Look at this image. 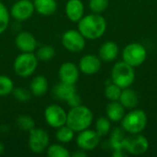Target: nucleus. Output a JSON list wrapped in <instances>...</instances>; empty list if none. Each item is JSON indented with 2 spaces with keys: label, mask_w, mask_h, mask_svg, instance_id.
Wrapping results in <instances>:
<instances>
[{
  "label": "nucleus",
  "mask_w": 157,
  "mask_h": 157,
  "mask_svg": "<svg viewBox=\"0 0 157 157\" xmlns=\"http://www.w3.org/2000/svg\"><path fill=\"white\" fill-rule=\"evenodd\" d=\"M55 138L59 143L65 144H68L74 140L75 132L69 126H67L65 124V125L57 129L56 133H55Z\"/></svg>",
  "instance_id": "nucleus-23"
},
{
  "label": "nucleus",
  "mask_w": 157,
  "mask_h": 157,
  "mask_svg": "<svg viewBox=\"0 0 157 157\" xmlns=\"http://www.w3.org/2000/svg\"><path fill=\"white\" fill-rule=\"evenodd\" d=\"M9 20L10 13L7 10L6 6L0 1V34L4 33L6 30L9 25Z\"/></svg>",
  "instance_id": "nucleus-31"
},
{
  "label": "nucleus",
  "mask_w": 157,
  "mask_h": 157,
  "mask_svg": "<svg viewBox=\"0 0 157 157\" xmlns=\"http://www.w3.org/2000/svg\"><path fill=\"white\" fill-rule=\"evenodd\" d=\"M85 13V6L81 0H68L65 5V14L72 22H78Z\"/></svg>",
  "instance_id": "nucleus-16"
},
{
  "label": "nucleus",
  "mask_w": 157,
  "mask_h": 157,
  "mask_svg": "<svg viewBox=\"0 0 157 157\" xmlns=\"http://www.w3.org/2000/svg\"><path fill=\"white\" fill-rule=\"evenodd\" d=\"M15 44L21 52H33L38 45L36 38L29 31H20L17 34Z\"/></svg>",
  "instance_id": "nucleus-14"
},
{
  "label": "nucleus",
  "mask_w": 157,
  "mask_h": 157,
  "mask_svg": "<svg viewBox=\"0 0 157 157\" xmlns=\"http://www.w3.org/2000/svg\"><path fill=\"white\" fill-rule=\"evenodd\" d=\"M119 54V46L114 41L104 42L98 51V55L101 61L109 63L114 61Z\"/></svg>",
  "instance_id": "nucleus-17"
},
{
  "label": "nucleus",
  "mask_w": 157,
  "mask_h": 157,
  "mask_svg": "<svg viewBox=\"0 0 157 157\" xmlns=\"http://www.w3.org/2000/svg\"><path fill=\"white\" fill-rule=\"evenodd\" d=\"M121 91L122 88H121L116 84L111 83L108 85L105 88V97L110 101H118L121 97Z\"/></svg>",
  "instance_id": "nucleus-29"
},
{
  "label": "nucleus",
  "mask_w": 157,
  "mask_h": 157,
  "mask_svg": "<svg viewBox=\"0 0 157 157\" xmlns=\"http://www.w3.org/2000/svg\"><path fill=\"white\" fill-rule=\"evenodd\" d=\"M76 92V88L75 85H69L63 82L58 83L54 88H53V95L54 97L62 101H65L74 94Z\"/></svg>",
  "instance_id": "nucleus-21"
},
{
  "label": "nucleus",
  "mask_w": 157,
  "mask_h": 157,
  "mask_svg": "<svg viewBox=\"0 0 157 157\" xmlns=\"http://www.w3.org/2000/svg\"><path fill=\"white\" fill-rule=\"evenodd\" d=\"M123 149L133 155H141L145 154L149 149V141L140 133L132 134V136L125 138Z\"/></svg>",
  "instance_id": "nucleus-10"
},
{
  "label": "nucleus",
  "mask_w": 157,
  "mask_h": 157,
  "mask_svg": "<svg viewBox=\"0 0 157 157\" xmlns=\"http://www.w3.org/2000/svg\"><path fill=\"white\" fill-rule=\"evenodd\" d=\"M147 116L142 109H134L124 115L121 120L122 129L130 134L141 133L146 127Z\"/></svg>",
  "instance_id": "nucleus-5"
},
{
  "label": "nucleus",
  "mask_w": 157,
  "mask_h": 157,
  "mask_svg": "<svg viewBox=\"0 0 157 157\" xmlns=\"http://www.w3.org/2000/svg\"><path fill=\"white\" fill-rule=\"evenodd\" d=\"M80 70L76 64L71 62L63 63L59 68V78L60 81L69 85H75L79 79Z\"/></svg>",
  "instance_id": "nucleus-13"
},
{
  "label": "nucleus",
  "mask_w": 157,
  "mask_h": 157,
  "mask_svg": "<svg viewBox=\"0 0 157 157\" xmlns=\"http://www.w3.org/2000/svg\"><path fill=\"white\" fill-rule=\"evenodd\" d=\"M100 136L96 131L90 130L89 128L79 132L76 137V144L79 149H82L86 152L92 151L98 147L100 142Z\"/></svg>",
  "instance_id": "nucleus-12"
},
{
  "label": "nucleus",
  "mask_w": 157,
  "mask_h": 157,
  "mask_svg": "<svg viewBox=\"0 0 157 157\" xmlns=\"http://www.w3.org/2000/svg\"><path fill=\"white\" fill-rule=\"evenodd\" d=\"M4 150H5L4 144H2V142H0V155H2L4 153Z\"/></svg>",
  "instance_id": "nucleus-37"
},
{
  "label": "nucleus",
  "mask_w": 157,
  "mask_h": 157,
  "mask_svg": "<svg viewBox=\"0 0 157 157\" xmlns=\"http://www.w3.org/2000/svg\"><path fill=\"white\" fill-rule=\"evenodd\" d=\"M77 23L78 30L87 40H97L102 37L107 29L106 19L97 13L84 16Z\"/></svg>",
  "instance_id": "nucleus-1"
},
{
  "label": "nucleus",
  "mask_w": 157,
  "mask_h": 157,
  "mask_svg": "<svg viewBox=\"0 0 157 157\" xmlns=\"http://www.w3.org/2000/svg\"><path fill=\"white\" fill-rule=\"evenodd\" d=\"M35 11L33 2L30 0H17L10 8V16L17 21H26L31 17Z\"/></svg>",
  "instance_id": "nucleus-11"
},
{
  "label": "nucleus",
  "mask_w": 157,
  "mask_h": 157,
  "mask_svg": "<svg viewBox=\"0 0 157 157\" xmlns=\"http://www.w3.org/2000/svg\"><path fill=\"white\" fill-rule=\"evenodd\" d=\"M36 56L40 61L48 62L55 56V50L52 45H42L37 50Z\"/></svg>",
  "instance_id": "nucleus-25"
},
{
  "label": "nucleus",
  "mask_w": 157,
  "mask_h": 157,
  "mask_svg": "<svg viewBox=\"0 0 157 157\" xmlns=\"http://www.w3.org/2000/svg\"><path fill=\"white\" fill-rule=\"evenodd\" d=\"M124 134L123 132L120 130V129H115L110 136V145L113 148V150H118V149H123V144H124V141H125Z\"/></svg>",
  "instance_id": "nucleus-26"
},
{
  "label": "nucleus",
  "mask_w": 157,
  "mask_h": 157,
  "mask_svg": "<svg viewBox=\"0 0 157 157\" xmlns=\"http://www.w3.org/2000/svg\"><path fill=\"white\" fill-rule=\"evenodd\" d=\"M119 101L126 109H134L138 104V96L134 90L127 87L122 89Z\"/></svg>",
  "instance_id": "nucleus-22"
},
{
  "label": "nucleus",
  "mask_w": 157,
  "mask_h": 157,
  "mask_svg": "<svg viewBox=\"0 0 157 157\" xmlns=\"http://www.w3.org/2000/svg\"><path fill=\"white\" fill-rule=\"evenodd\" d=\"M38 58L33 52H21L18 54L13 63V69L16 75L27 78L34 74L38 66Z\"/></svg>",
  "instance_id": "nucleus-4"
},
{
  "label": "nucleus",
  "mask_w": 157,
  "mask_h": 157,
  "mask_svg": "<svg viewBox=\"0 0 157 157\" xmlns=\"http://www.w3.org/2000/svg\"><path fill=\"white\" fill-rule=\"evenodd\" d=\"M17 127L24 132H30L32 129L36 127L34 120L28 115L19 116L17 120Z\"/></svg>",
  "instance_id": "nucleus-30"
},
{
  "label": "nucleus",
  "mask_w": 157,
  "mask_h": 157,
  "mask_svg": "<svg viewBox=\"0 0 157 157\" xmlns=\"http://www.w3.org/2000/svg\"><path fill=\"white\" fill-rule=\"evenodd\" d=\"M81 97L77 94V92L74 93L67 100H66V103L69 105L70 108H75V107H77L79 105H81Z\"/></svg>",
  "instance_id": "nucleus-34"
},
{
  "label": "nucleus",
  "mask_w": 157,
  "mask_h": 157,
  "mask_svg": "<svg viewBox=\"0 0 157 157\" xmlns=\"http://www.w3.org/2000/svg\"><path fill=\"white\" fill-rule=\"evenodd\" d=\"M48 88L49 84L47 78L40 75L33 77L29 85V90L31 94L36 97H41L45 95L48 91Z\"/></svg>",
  "instance_id": "nucleus-18"
},
{
  "label": "nucleus",
  "mask_w": 157,
  "mask_h": 157,
  "mask_svg": "<svg viewBox=\"0 0 157 157\" xmlns=\"http://www.w3.org/2000/svg\"><path fill=\"white\" fill-rule=\"evenodd\" d=\"M62 44L69 52H79L86 47V38L78 29H68L62 36Z\"/></svg>",
  "instance_id": "nucleus-9"
},
{
  "label": "nucleus",
  "mask_w": 157,
  "mask_h": 157,
  "mask_svg": "<svg viewBox=\"0 0 157 157\" xmlns=\"http://www.w3.org/2000/svg\"><path fill=\"white\" fill-rule=\"evenodd\" d=\"M93 113L91 109L86 106L79 105L67 112L66 125L75 132H79L88 129L93 122Z\"/></svg>",
  "instance_id": "nucleus-2"
},
{
  "label": "nucleus",
  "mask_w": 157,
  "mask_h": 157,
  "mask_svg": "<svg viewBox=\"0 0 157 157\" xmlns=\"http://www.w3.org/2000/svg\"><path fill=\"white\" fill-rule=\"evenodd\" d=\"M44 120L50 127L58 129L66 124L67 112L58 104H51L44 110Z\"/></svg>",
  "instance_id": "nucleus-7"
},
{
  "label": "nucleus",
  "mask_w": 157,
  "mask_h": 157,
  "mask_svg": "<svg viewBox=\"0 0 157 157\" xmlns=\"http://www.w3.org/2000/svg\"><path fill=\"white\" fill-rule=\"evenodd\" d=\"M147 57V52L144 46L141 43L132 42L125 46L122 52L123 62L132 67L142 65Z\"/></svg>",
  "instance_id": "nucleus-6"
},
{
  "label": "nucleus",
  "mask_w": 157,
  "mask_h": 157,
  "mask_svg": "<svg viewBox=\"0 0 157 157\" xmlns=\"http://www.w3.org/2000/svg\"><path fill=\"white\" fill-rule=\"evenodd\" d=\"M78 68L80 72L85 75H92L97 74L101 68V60L99 57L93 54L84 55L78 63Z\"/></svg>",
  "instance_id": "nucleus-15"
},
{
  "label": "nucleus",
  "mask_w": 157,
  "mask_h": 157,
  "mask_svg": "<svg viewBox=\"0 0 157 157\" xmlns=\"http://www.w3.org/2000/svg\"><path fill=\"white\" fill-rule=\"evenodd\" d=\"M33 5L35 11L41 16H51L57 9L56 0H34Z\"/></svg>",
  "instance_id": "nucleus-19"
},
{
  "label": "nucleus",
  "mask_w": 157,
  "mask_h": 157,
  "mask_svg": "<svg viewBox=\"0 0 157 157\" xmlns=\"http://www.w3.org/2000/svg\"><path fill=\"white\" fill-rule=\"evenodd\" d=\"M135 80V71L132 66L125 62H118L111 70L112 83L124 89L130 87Z\"/></svg>",
  "instance_id": "nucleus-3"
},
{
  "label": "nucleus",
  "mask_w": 157,
  "mask_h": 157,
  "mask_svg": "<svg viewBox=\"0 0 157 157\" xmlns=\"http://www.w3.org/2000/svg\"><path fill=\"white\" fill-rule=\"evenodd\" d=\"M14 83L10 77L5 75H0V97H5L12 93Z\"/></svg>",
  "instance_id": "nucleus-28"
},
{
  "label": "nucleus",
  "mask_w": 157,
  "mask_h": 157,
  "mask_svg": "<svg viewBox=\"0 0 157 157\" xmlns=\"http://www.w3.org/2000/svg\"><path fill=\"white\" fill-rule=\"evenodd\" d=\"M112 155L115 157H121V156H126V154L122 151V149H118V150H114Z\"/></svg>",
  "instance_id": "nucleus-36"
},
{
  "label": "nucleus",
  "mask_w": 157,
  "mask_h": 157,
  "mask_svg": "<svg viewBox=\"0 0 157 157\" xmlns=\"http://www.w3.org/2000/svg\"><path fill=\"white\" fill-rule=\"evenodd\" d=\"M109 6V0H89V8L92 13L101 14Z\"/></svg>",
  "instance_id": "nucleus-33"
},
{
  "label": "nucleus",
  "mask_w": 157,
  "mask_h": 157,
  "mask_svg": "<svg viewBox=\"0 0 157 157\" xmlns=\"http://www.w3.org/2000/svg\"><path fill=\"white\" fill-rule=\"evenodd\" d=\"M50 137L46 131L41 128H34L29 132V147L35 154H41L49 146Z\"/></svg>",
  "instance_id": "nucleus-8"
},
{
  "label": "nucleus",
  "mask_w": 157,
  "mask_h": 157,
  "mask_svg": "<svg viewBox=\"0 0 157 157\" xmlns=\"http://www.w3.org/2000/svg\"><path fill=\"white\" fill-rule=\"evenodd\" d=\"M14 98L19 101V102H27L31 98V92L30 90L27 89V88H24V87H14L12 93H11Z\"/></svg>",
  "instance_id": "nucleus-32"
},
{
  "label": "nucleus",
  "mask_w": 157,
  "mask_h": 157,
  "mask_svg": "<svg viewBox=\"0 0 157 157\" xmlns=\"http://www.w3.org/2000/svg\"><path fill=\"white\" fill-rule=\"evenodd\" d=\"M124 107L120 103V101H110V103L107 106L106 109V114L107 118L113 121V122H119L122 120L124 117Z\"/></svg>",
  "instance_id": "nucleus-20"
},
{
  "label": "nucleus",
  "mask_w": 157,
  "mask_h": 157,
  "mask_svg": "<svg viewBox=\"0 0 157 157\" xmlns=\"http://www.w3.org/2000/svg\"><path fill=\"white\" fill-rule=\"evenodd\" d=\"M110 121L106 117H100L96 121V132L100 137L106 136L110 132Z\"/></svg>",
  "instance_id": "nucleus-27"
},
{
  "label": "nucleus",
  "mask_w": 157,
  "mask_h": 157,
  "mask_svg": "<svg viewBox=\"0 0 157 157\" xmlns=\"http://www.w3.org/2000/svg\"><path fill=\"white\" fill-rule=\"evenodd\" d=\"M71 155L74 157H86V152L82 150V149H78V150L75 151Z\"/></svg>",
  "instance_id": "nucleus-35"
},
{
  "label": "nucleus",
  "mask_w": 157,
  "mask_h": 157,
  "mask_svg": "<svg viewBox=\"0 0 157 157\" xmlns=\"http://www.w3.org/2000/svg\"><path fill=\"white\" fill-rule=\"evenodd\" d=\"M46 154L49 157H70L71 154L67 148L59 144H53L47 147Z\"/></svg>",
  "instance_id": "nucleus-24"
}]
</instances>
